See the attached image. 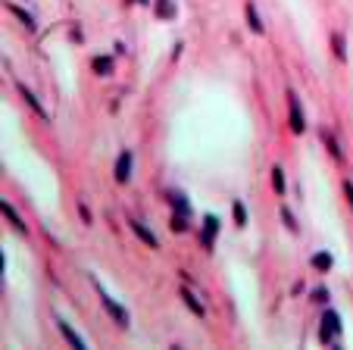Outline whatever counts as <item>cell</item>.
I'll return each mask as SVG.
<instances>
[{
  "mask_svg": "<svg viewBox=\"0 0 353 350\" xmlns=\"http://www.w3.org/2000/svg\"><path fill=\"white\" fill-rule=\"evenodd\" d=\"M322 138H325V144H328V153H331V157H338V160H341V150H338V144H334V141H331V135L325 132Z\"/></svg>",
  "mask_w": 353,
  "mask_h": 350,
  "instance_id": "obj_20",
  "label": "cell"
},
{
  "mask_svg": "<svg viewBox=\"0 0 353 350\" xmlns=\"http://www.w3.org/2000/svg\"><path fill=\"white\" fill-rule=\"evenodd\" d=\"M91 69H94L97 75H109V72H113V60H109V57H94Z\"/></svg>",
  "mask_w": 353,
  "mask_h": 350,
  "instance_id": "obj_13",
  "label": "cell"
},
{
  "mask_svg": "<svg viewBox=\"0 0 353 350\" xmlns=\"http://www.w3.org/2000/svg\"><path fill=\"white\" fill-rule=\"evenodd\" d=\"M57 325H60V331H63V338H66L72 347H75V350H85V347H88V344H85V341L75 335V331H72V325H69L66 319H57Z\"/></svg>",
  "mask_w": 353,
  "mask_h": 350,
  "instance_id": "obj_5",
  "label": "cell"
},
{
  "mask_svg": "<svg viewBox=\"0 0 353 350\" xmlns=\"http://www.w3.org/2000/svg\"><path fill=\"white\" fill-rule=\"evenodd\" d=\"M97 294H100V303H103V309L109 313V316H113L119 325H128V309H122L113 297H109V294L103 291V285H100V282H97Z\"/></svg>",
  "mask_w": 353,
  "mask_h": 350,
  "instance_id": "obj_2",
  "label": "cell"
},
{
  "mask_svg": "<svg viewBox=\"0 0 353 350\" xmlns=\"http://www.w3.org/2000/svg\"><path fill=\"white\" fill-rule=\"evenodd\" d=\"M7 10L16 16V19H22V25H28V28H34V16H28L22 7H16V4H7Z\"/></svg>",
  "mask_w": 353,
  "mask_h": 350,
  "instance_id": "obj_14",
  "label": "cell"
},
{
  "mask_svg": "<svg viewBox=\"0 0 353 350\" xmlns=\"http://www.w3.org/2000/svg\"><path fill=\"white\" fill-rule=\"evenodd\" d=\"M344 194H347V200H350V207H353V181H344Z\"/></svg>",
  "mask_w": 353,
  "mask_h": 350,
  "instance_id": "obj_23",
  "label": "cell"
},
{
  "mask_svg": "<svg viewBox=\"0 0 353 350\" xmlns=\"http://www.w3.org/2000/svg\"><path fill=\"white\" fill-rule=\"evenodd\" d=\"M181 300H184V303H188V306H191V309L197 313V316H203V313H207V309H203V303H200V300L194 297V294H191V291H181Z\"/></svg>",
  "mask_w": 353,
  "mask_h": 350,
  "instance_id": "obj_17",
  "label": "cell"
},
{
  "mask_svg": "<svg viewBox=\"0 0 353 350\" xmlns=\"http://www.w3.org/2000/svg\"><path fill=\"white\" fill-rule=\"evenodd\" d=\"M153 10H156L160 19H175V13H178L172 0H156V7H153Z\"/></svg>",
  "mask_w": 353,
  "mask_h": 350,
  "instance_id": "obj_9",
  "label": "cell"
},
{
  "mask_svg": "<svg viewBox=\"0 0 353 350\" xmlns=\"http://www.w3.org/2000/svg\"><path fill=\"white\" fill-rule=\"evenodd\" d=\"M19 94L25 97V103H28V106H34V113H38V116H41V119L47 122V113H44V109H41V103H38V97H34V94H31V91L25 88V85H19Z\"/></svg>",
  "mask_w": 353,
  "mask_h": 350,
  "instance_id": "obj_10",
  "label": "cell"
},
{
  "mask_svg": "<svg viewBox=\"0 0 353 350\" xmlns=\"http://www.w3.org/2000/svg\"><path fill=\"white\" fill-rule=\"evenodd\" d=\"M312 269H319V272H328L331 266H334V260H331V253H312Z\"/></svg>",
  "mask_w": 353,
  "mask_h": 350,
  "instance_id": "obj_11",
  "label": "cell"
},
{
  "mask_svg": "<svg viewBox=\"0 0 353 350\" xmlns=\"http://www.w3.org/2000/svg\"><path fill=\"white\" fill-rule=\"evenodd\" d=\"M309 297H312L316 303H325V300H328V291H325V288H316V291L309 294Z\"/></svg>",
  "mask_w": 353,
  "mask_h": 350,
  "instance_id": "obj_21",
  "label": "cell"
},
{
  "mask_svg": "<svg viewBox=\"0 0 353 350\" xmlns=\"http://www.w3.org/2000/svg\"><path fill=\"white\" fill-rule=\"evenodd\" d=\"M231 213H234V222L238 225H247V210H244L241 200H234V204H231Z\"/></svg>",
  "mask_w": 353,
  "mask_h": 350,
  "instance_id": "obj_19",
  "label": "cell"
},
{
  "mask_svg": "<svg viewBox=\"0 0 353 350\" xmlns=\"http://www.w3.org/2000/svg\"><path fill=\"white\" fill-rule=\"evenodd\" d=\"M272 188H275V194L285 197V169H282V166H275V169H272Z\"/></svg>",
  "mask_w": 353,
  "mask_h": 350,
  "instance_id": "obj_15",
  "label": "cell"
},
{
  "mask_svg": "<svg viewBox=\"0 0 353 350\" xmlns=\"http://www.w3.org/2000/svg\"><path fill=\"white\" fill-rule=\"evenodd\" d=\"M338 331H341V316L334 309H328L325 316H322V328H319V341L322 344H331V338H338Z\"/></svg>",
  "mask_w": 353,
  "mask_h": 350,
  "instance_id": "obj_1",
  "label": "cell"
},
{
  "mask_svg": "<svg viewBox=\"0 0 353 350\" xmlns=\"http://www.w3.org/2000/svg\"><path fill=\"white\" fill-rule=\"evenodd\" d=\"M288 106H291V132L300 135L303 128H306V119H303V109H300V100H297L294 94L288 97Z\"/></svg>",
  "mask_w": 353,
  "mask_h": 350,
  "instance_id": "obj_3",
  "label": "cell"
},
{
  "mask_svg": "<svg viewBox=\"0 0 353 350\" xmlns=\"http://www.w3.org/2000/svg\"><path fill=\"white\" fill-rule=\"evenodd\" d=\"M247 22H250L253 31H263V19H259V13H256L253 4H247Z\"/></svg>",
  "mask_w": 353,
  "mask_h": 350,
  "instance_id": "obj_18",
  "label": "cell"
},
{
  "mask_svg": "<svg viewBox=\"0 0 353 350\" xmlns=\"http://www.w3.org/2000/svg\"><path fill=\"white\" fill-rule=\"evenodd\" d=\"M128 178H132V153H119V160H116V181H122V185H125V181Z\"/></svg>",
  "mask_w": 353,
  "mask_h": 350,
  "instance_id": "obj_4",
  "label": "cell"
},
{
  "mask_svg": "<svg viewBox=\"0 0 353 350\" xmlns=\"http://www.w3.org/2000/svg\"><path fill=\"white\" fill-rule=\"evenodd\" d=\"M132 231H135V235L141 238V241H144L147 247H160V244H156V238H153V231L147 228L144 222H138V219H132Z\"/></svg>",
  "mask_w": 353,
  "mask_h": 350,
  "instance_id": "obj_6",
  "label": "cell"
},
{
  "mask_svg": "<svg viewBox=\"0 0 353 350\" xmlns=\"http://www.w3.org/2000/svg\"><path fill=\"white\" fill-rule=\"evenodd\" d=\"M331 50H334V57H338V60H347V47H344V34L341 31L331 34Z\"/></svg>",
  "mask_w": 353,
  "mask_h": 350,
  "instance_id": "obj_12",
  "label": "cell"
},
{
  "mask_svg": "<svg viewBox=\"0 0 353 350\" xmlns=\"http://www.w3.org/2000/svg\"><path fill=\"white\" fill-rule=\"evenodd\" d=\"M0 207H4V216L10 219V225H13L16 231H19V235H25V231H28V228H25V222L19 219V213H16V210L10 207V200H4V204H0Z\"/></svg>",
  "mask_w": 353,
  "mask_h": 350,
  "instance_id": "obj_7",
  "label": "cell"
},
{
  "mask_svg": "<svg viewBox=\"0 0 353 350\" xmlns=\"http://www.w3.org/2000/svg\"><path fill=\"white\" fill-rule=\"evenodd\" d=\"M169 204L175 207V213H184V216H191V207H188V200H184L181 194H169Z\"/></svg>",
  "mask_w": 353,
  "mask_h": 350,
  "instance_id": "obj_16",
  "label": "cell"
},
{
  "mask_svg": "<svg viewBox=\"0 0 353 350\" xmlns=\"http://www.w3.org/2000/svg\"><path fill=\"white\" fill-rule=\"evenodd\" d=\"M282 219H285V222H288V228H291V231H297V222H294V216H291L288 210H282Z\"/></svg>",
  "mask_w": 353,
  "mask_h": 350,
  "instance_id": "obj_22",
  "label": "cell"
},
{
  "mask_svg": "<svg viewBox=\"0 0 353 350\" xmlns=\"http://www.w3.org/2000/svg\"><path fill=\"white\" fill-rule=\"evenodd\" d=\"M216 231H219V219L216 216H207V225H203V244H207V247H213Z\"/></svg>",
  "mask_w": 353,
  "mask_h": 350,
  "instance_id": "obj_8",
  "label": "cell"
},
{
  "mask_svg": "<svg viewBox=\"0 0 353 350\" xmlns=\"http://www.w3.org/2000/svg\"><path fill=\"white\" fill-rule=\"evenodd\" d=\"M138 4H147V0H138Z\"/></svg>",
  "mask_w": 353,
  "mask_h": 350,
  "instance_id": "obj_24",
  "label": "cell"
}]
</instances>
